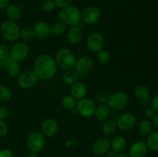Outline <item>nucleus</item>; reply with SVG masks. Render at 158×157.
Wrapping results in <instances>:
<instances>
[{
    "mask_svg": "<svg viewBox=\"0 0 158 157\" xmlns=\"http://www.w3.org/2000/svg\"><path fill=\"white\" fill-rule=\"evenodd\" d=\"M58 70L56 60L49 54H42L34 62V72L39 79L49 80L53 78Z\"/></svg>",
    "mask_w": 158,
    "mask_h": 157,
    "instance_id": "1",
    "label": "nucleus"
},
{
    "mask_svg": "<svg viewBox=\"0 0 158 157\" xmlns=\"http://www.w3.org/2000/svg\"><path fill=\"white\" fill-rule=\"evenodd\" d=\"M58 18L66 26H77L81 21V12L77 6H69L60 9L58 12Z\"/></svg>",
    "mask_w": 158,
    "mask_h": 157,
    "instance_id": "2",
    "label": "nucleus"
},
{
    "mask_svg": "<svg viewBox=\"0 0 158 157\" xmlns=\"http://www.w3.org/2000/svg\"><path fill=\"white\" fill-rule=\"evenodd\" d=\"M55 60L57 66L66 71L73 69L77 58L74 52L71 49L62 48L56 54Z\"/></svg>",
    "mask_w": 158,
    "mask_h": 157,
    "instance_id": "3",
    "label": "nucleus"
},
{
    "mask_svg": "<svg viewBox=\"0 0 158 157\" xmlns=\"http://www.w3.org/2000/svg\"><path fill=\"white\" fill-rule=\"evenodd\" d=\"M0 32L3 38L8 42H15L19 38V26L12 20H5L0 26Z\"/></svg>",
    "mask_w": 158,
    "mask_h": 157,
    "instance_id": "4",
    "label": "nucleus"
},
{
    "mask_svg": "<svg viewBox=\"0 0 158 157\" xmlns=\"http://www.w3.org/2000/svg\"><path fill=\"white\" fill-rule=\"evenodd\" d=\"M129 103V96L123 91H117L109 95L108 101L106 103L111 110L120 112L123 110Z\"/></svg>",
    "mask_w": 158,
    "mask_h": 157,
    "instance_id": "5",
    "label": "nucleus"
},
{
    "mask_svg": "<svg viewBox=\"0 0 158 157\" xmlns=\"http://www.w3.org/2000/svg\"><path fill=\"white\" fill-rule=\"evenodd\" d=\"M46 137L40 132H32L26 139V146L31 152L38 153L42 151L46 144Z\"/></svg>",
    "mask_w": 158,
    "mask_h": 157,
    "instance_id": "6",
    "label": "nucleus"
},
{
    "mask_svg": "<svg viewBox=\"0 0 158 157\" xmlns=\"http://www.w3.org/2000/svg\"><path fill=\"white\" fill-rule=\"evenodd\" d=\"M97 104L91 99L84 97L82 99L77 101L76 109L80 115L84 118H90L94 116Z\"/></svg>",
    "mask_w": 158,
    "mask_h": 157,
    "instance_id": "7",
    "label": "nucleus"
},
{
    "mask_svg": "<svg viewBox=\"0 0 158 157\" xmlns=\"http://www.w3.org/2000/svg\"><path fill=\"white\" fill-rule=\"evenodd\" d=\"M39 78L33 70H26L21 72L17 77V84L21 89H31L38 83Z\"/></svg>",
    "mask_w": 158,
    "mask_h": 157,
    "instance_id": "8",
    "label": "nucleus"
},
{
    "mask_svg": "<svg viewBox=\"0 0 158 157\" xmlns=\"http://www.w3.org/2000/svg\"><path fill=\"white\" fill-rule=\"evenodd\" d=\"M29 54V47L26 43L23 42H15L10 48V58L17 62H23Z\"/></svg>",
    "mask_w": 158,
    "mask_h": 157,
    "instance_id": "9",
    "label": "nucleus"
},
{
    "mask_svg": "<svg viewBox=\"0 0 158 157\" xmlns=\"http://www.w3.org/2000/svg\"><path fill=\"white\" fill-rule=\"evenodd\" d=\"M100 10L96 6H87L81 11V21L89 26L97 23L100 20Z\"/></svg>",
    "mask_w": 158,
    "mask_h": 157,
    "instance_id": "10",
    "label": "nucleus"
},
{
    "mask_svg": "<svg viewBox=\"0 0 158 157\" xmlns=\"http://www.w3.org/2000/svg\"><path fill=\"white\" fill-rule=\"evenodd\" d=\"M86 46L91 52H99L103 49L105 46V38L100 32H94L89 34L86 38Z\"/></svg>",
    "mask_w": 158,
    "mask_h": 157,
    "instance_id": "11",
    "label": "nucleus"
},
{
    "mask_svg": "<svg viewBox=\"0 0 158 157\" xmlns=\"http://www.w3.org/2000/svg\"><path fill=\"white\" fill-rule=\"evenodd\" d=\"M117 128L127 132V131H131L135 127L137 124V119L135 115L131 112H124L119 115L116 120Z\"/></svg>",
    "mask_w": 158,
    "mask_h": 157,
    "instance_id": "12",
    "label": "nucleus"
},
{
    "mask_svg": "<svg viewBox=\"0 0 158 157\" xmlns=\"http://www.w3.org/2000/svg\"><path fill=\"white\" fill-rule=\"evenodd\" d=\"M94 62L91 57L88 55H82L76 60L74 69L78 72L79 75H85L93 69Z\"/></svg>",
    "mask_w": 158,
    "mask_h": 157,
    "instance_id": "13",
    "label": "nucleus"
},
{
    "mask_svg": "<svg viewBox=\"0 0 158 157\" xmlns=\"http://www.w3.org/2000/svg\"><path fill=\"white\" fill-rule=\"evenodd\" d=\"M59 125L58 123L54 119H46L42 123L40 126V132L47 138H51L54 136L58 132Z\"/></svg>",
    "mask_w": 158,
    "mask_h": 157,
    "instance_id": "14",
    "label": "nucleus"
},
{
    "mask_svg": "<svg viewBox=\"0 0 158 157\" xmlns=\"http://www.w3.org/2000/svg\"><path fill=\"white\" fill-rule=\"evenodd\" d=\"M92 150L97 156H103L110 150V141L106 137L98 138L93 144Z\"/></svg>",
    "mask_w": 158,
    "mask_h": 157,
    "instance_id": "15",
    "label": "nucleus"
},
{
    "mask_svg": "<svg viewBox=\"0 0 158 157\" xmlns=\"http://www.w3.org/2000/svg\"><path fill=\"white\" fill-rule=\"evenodd\" d=\"M148 147L143 141H137L133 143L129 149L131 157H145L148 154Z\"/></svg>",
    "mask_w": 158,
    "mask_h": 157,
    "instance_id": "16",
    "label": "nucleus"
},
{
    "mask_svg": "<svg viewBox=\"0 0 158 157\" xmlns=\"http://www.w3.org/2000/svg\"><path fill=\"white\" fill-rule=\"evenodd\" d=\"M86 93H87V88L83 82H77L74 84L71 85L69 88V95L77 101L86 97Z\"/></svg>",
    "mask_w": 158,
    "mask_h": 157,
    "instance_id": "17",
    "label": "nucleus"
},
{
    "mask_svg": "<svg viewBox=\"0 0 158 157\" xmlns=\"http://www.w3.org/2000/svg\"><path fill=\"white\" fill-rule=\"evenodd\" d=\"M134 95L137 99L140 101V105L143 107H148L151 97L150 90L143 85H139L134 89Z\"/></svg>",
    "mask_w": 158,
    "mask_h": 157,
    "instance_id": "18",
    "label": "nucleus"
},
{
    "mask_svg": "<svg viewBox=\"0 0 158 157\" xmlns=\"http://www.w3.org/2000/svg\"><path fill=\"white\" fill-rule=\"evenodd\" d=\"M66 38L71 45H78L83 39V31L77 26H70L66 32Z\"/></svg>",
    "mask_w": 158,
    "mask_h": 157,
    "instance_id": "19",
    "label": "nucleus"
},
{
    "mask_svg": "<svg viewBox=\"0 0 158 157\" xmlns=\"http://www.w3.org/2000/svg\"><path fill=\"white\" fill-rule=\"evenodd\" d=\"M127 147V139L122 135H117L113 138L110 142V148L112 150L115 151L117 153H122L125 152Z\"/></svg>",
    "mask_w": 158,
    "mask_h": 157,
    "instance_id": "20",
    "label": "nucleus"
},
{
    "mask_svg": "<svg viewBox=\"0 0 158 157\" xmlns=\"http://www.w3.org/2000/svg\"><path fill=\"white\" fill-rule=\"evenodd\" d=\"M5 63V69L7 71L8 75L12 78H17L21 73V66H20L19 62L13 61L9 58L4 61Z\"/></svg>",
    "mask_w": 158,
    "mask_h": 157,
    "instance_id": "21",
    "label": "nucleus"
},
{
    "mask_svg": "<svg viewBox=\"0 0 158 157\" xmlns=\"http://www.w3.org/2000/svg\"><path fill=\"white\" fill-rule=\"evenodd\" d=\"M33 31L35 37L38 38H45L49 35V25L44 21H39L34 25Z\"/></svg>",
    "mask_w": 158,
    "mask_h": 157,
    "instance_id": "22",
    "label": "nucleus"
},
{
    "mask_svg": "<svg viewBox=\"0 0 158 157\" xmlns=\"http://www.w3.org/2000/svg\"><path fill=\"white\" fill-rule=\"evenodd\" d=\"M110 111L111 109H110L107 104H99L96 107L94 116L98 122H105L109 119L110 115Z\"/></svg>",
    "mask_w": 158,
    "mask_h": 157,
    "instance_id": "23",
    "label": "nucleus"
},
{
    "mask_svg": "<svg viewBox=\"0 0 158 157\" xmlns=\"http://www.w3.org/2000/svg\"><path fill=\"white\" fill-rule=\"evenodd\" d=\"M117 129V125L115 120L108 119L103 123L102 126V132L105 136H112L116 133Z\"/></svg>",
    "mask_w": 158,
    "mask_h": 157,
    "instance_id": "24",
    "label": "nucleus"
},
{
    "mask_svg": "<svg viewBox=\"0 0 158 157\" xmlns=\"http://www.w3.org/2000/svg\"><path fill=\"white\" fill-rule=\"evenodd\" d=\"M79 78H80V75L74 69L66 70L63 75V83L66 85H69V86H71V85L78 82Z\"/></svg>",
    "mask_w": 158,
    "mask_h": 157,
    "instance_id": "25",
    "label": "nucleus"
},
{
    "mask_svg": "<svg viewBox=\"0 0 158 157\" xmlns=\"http://www.w3.org/2000/svg\"><path fill=\"white\" fill-rule=\"evenodd\" d=\"M6 13L9 20L17 21L22 16V11L19 6L15 5H9L6 8Z\"/></svg>",
    "mask_w": 158,
    "mask_h": 157,
    "instance_id": "26",
    "label": "nucleus"
},
{
    "mask_svg": "<svg viewBox=\"0 0 158 157\" xmlns=\"http://www.w3.org/2000/svg\"><path fill=\"white\" fill-rule=\"evenodd\" d=\"M138 131L141 135L148 137L153 132V126L151 122L148 119L140 120L138 124Z\"/></svg>",
    "mask_w": 158,
    "mask_h": 157,
    "instance_id": "27",
    "label": "nucleus"
},
{
    "mask_svg": "<svg viewBox=\"0 0 158 157\" xmlns=\"http://www.w3.org/2000/svg\"><path fill=\"white\" fill-rule=\"evenodd\" d=\"M66 25L61 21H57L52 23L51 26H49V34L56 36H59L63 34H64L66 31Z\"/></svg>",
    "mask_w": 158,
    "mask_h": 157,
    "instance_id": "28",
    "label": "nucleus"
},
{
    "mask_svg": "<svg viewBox=\"0 0 158 157\" xmlns=\"http://www.w3.org/2000/svg\"><path fill=\"white\" fill-rule=\"evenodd\" d=\"M146 143L148 149L158 152V130L152 132L147 137Z\"/></svg>",
    "mask_w": 158,
    "mask_h": 157,
    "instance_id": "29",
    "label": "nucleus"
},
{
    "mask_svg": "<svg viewBox=\"0 0 158 157\" xmlns=\"http://www.w3.org/2000/svg\"><path fill=\"white\" fill-rule=\"evenodd\" d=\"M61 105L63 108H64L66 110L72 111L77 107V100L70 95H64L61 99Z\"/></svg>",
    "mask_w": 158,
    "mask_h": 157,
    "instance_id": "30",
    "label": "nucleus"
},
{
    "mask_svg": "<svg viewBox=\"0 0 158 157\" xmlns=\"http://www.w3.org/2000/svg\"><path fill=\"white\" fill-rule=\"evenodd\" d=\"M110 54L106 49H103L97 52V59L101 65H106L110 61Z\"/></svg>",
    "mask_w": 158,
    "mask_h": 157,
    "instance_id": "31",
    "label": "nucleus"
},
{
    "mask_svg": "<svg viewBox=\"0 0 158 157\" xmlns=\"http://www.w3.org/2000/svg\"><path fill=\"white\" fill-rule=\"evenodd\" d=\"M35 37V33L32 28L30 27H24L23 29H20L19 38L24 41H30Z\"/></svg>",
    "mask_w": 158,
    "mask_h": 157,
    "instance_id": "32",
    "label": "nucleus"
},
{
    "mask_svg": "<svg viewBox=\"0 0 158 157\" xmlns=\"http://www.w3.org/2000/svg\"><path fill=\"white\" fill-rule=\"evenodd\" d=\"M12 98V92L7 86L0 85V102L5 103L8 102Z\"/></svg>",
    "mask_w": 158,
    "mask_h": 157,
    "instance_id": "33",
    "label": "nucleus"
},
{
    "mask_svg": "<svg viewBox=\"0 0 158 157\" xmlns=\"http://www.w3.org/2000/svg\"><path fill=\"white\" fill-rule=\"evenodd\" d=\"M10 58V48L7 45L1 43L0 44V61H6Z\"/></svg>",
    "mask_w": 158,
    "mask_h": 157,
    "instance_id": "34",
    "label": "nucleus"
},
{
    "mask_svg": "<svg viewBox=\"0 0 158 157\" xmlns=\"http://www.w3.org/2000/svg\"><path fill=\"white\" fill-rule=\"evenodd\" d=\"M56 7V6L53 0H44L42 3V9L46 12H52Z\"/></svg>",
    "mask_w": 158,
    "mask_h": 157,
    "instance_id": "35",
    "label": "nucleus"
},
{
    "mask_svg": "<svg viewBox=\"0 0 158 157\" xmlns=\"http://www.w3.org/2000/svg\"><path fill=\"white\" fill-rule=\"evenodd\" d=\"M109 95L104 92H100L96 95V100L99 104H106L108 101Z\"/></svg>",
    "mask_w": 158,
    "mask_h": 157,
    "instance_id": "36",
    "label": "nucleus"
},
{
    "mask_svg": "<svg viewBox=\"0 0 158 157\" xmlns=\"http://www.w3.org/2000/svg\"><path fill=\"white\" fill-rule=\"evenodd\" d=\"M8 126L4 120L0 119V138L6 136L8 134Z\"/></svg>",
    "mask_w": 158,
    "mask_h": 157,
    "instance_id": "37",
    "label": "nucleus"
},
{
    "mask_svg": "<svg viewBox=\"0 0 158 157\" xmlns=\"http://www.w3.org/2000/svg\"><path fill=\"white\" fill-rule=\"evenodd\" d=\"M53 1L54 2H55L56 7L63 9V8L67 7V6H70L73 0H53Z\"/></svg>",
    "mask_w": 158,
    "mask_h": 157,
    "instance_id": "38",
    "label": "nucleus"
},
{
    "mask_svg": "<svg viewBox=\"0 0 158 157\" xmlns=\"http://www.w3.org/2000/svg\"><path fill=\"white\" fill-rule=\"evenodd\" d=\"M10 114L9 109L6 106H0V119L5 120Z\"/></svg>",
    "mask_w": 158,
    "mask_h": 157,
    "instance_id": "39",
    "label": "nucleus"
},
{
    "mask_svg": "<svg viewBox=\"0 0 158 157\" xmlns=\"http://www.w3.org/2000/svg\"><path fill=\"white\" fill-rule=\"evenodd\" d=\"M0 157H14L13 152L9 149H0Z\"/></svg>",
    "mask_w": 158,
    "mask_h": 157,
    "instance_id": "40",
    "label": "nucleus"
},
{
    "mask_svg": "<svg viewBox=\"0 0 158 157\" xmlns=\"http://www.w3.org/2000/svg\"><path fill=\"white\" fill-rule=\"evenodd\" d=\"M151 107L155 111L156 113H158V94L153 97L151 102Z\"/></svg>",
    "mask_w": 158,
    "mask_h": 157,
    "instance_id": "41",
    "label": "nucleus"
},
{
    "mask_svg": "<svg viewBox=\"0 0 158 157\" xmlns=\"http://www.w3.org/2000/svg\"><path fill=\"white\" fill-rule=\"evenodd\" d=\"M155 114V111H154L151 107L147 108L146 110H145V115H146L147 118L148 119H152Z\"/></svg>",
    "mask_w": 158,
    "mask_h": 157,
    "instance_id": "42",
    "label": "nucleus"
},
{
    "mask_svg": "<svg viewBox=\"0 0 158 157\" xmlns=\"http://www.w3.org/2000/svg\"><path fill=\"white\" fill-rule=\"evenodd\" d=\"M151 123H152L153 128H155L157 130H158V113H156L151 119Z\"/></svg>",
    "mask_w": 158,
    "mask_h": 157,
    "instance_id": "43",
    "label": "nucleus"
},
{
    "mask_svg": "<svg viewBox=\"0 0 158 157\" xmlns=\"http://www.w3.org/2000/svg\"><path fill=\"white\" fill-rule=\"evenodd\" d=\"M105 155H106V157H118L119 153H117L114 150H110Z\"/></svg>",
    "mask_w": 158,
    "mask_h": 157,
    "instance_id": "44",
    "label": "nucleus"
},
{
    "mask_svg": "<svg viewBox=\"0 0 158 157\" xmlns=\"http://www.w3.org/2000/svg\"><path fill=\"white\" fill-rule=\"evenodd\" d=\"M9 0H0V9L6 8L9 5Z\"/></svg>",
    "mask_w": 158,
    "mask_h": 157,
    "instance_id": "45",
    "label": "nucleus"
},
{
    "mask_svg": "<svg viewBox=\"0 0 158 157\" xmlns=\"http://www.w3.org/2000/svg\"><path fill=\"white\" fill-rule=\"evenodd\" d=\"M118 157H131V155H129V153H127V152H123L122 153H119Z\"/></svg>",
    "mask_w": 158,
    "mask_h": 157,
    "instance_id": "46",
    "label": "nucleus"
},
{
    "mask_svg": "<svg viewBox=\"0 0 158 157\" xmlns=\"http://www.w3.org/2000/svg\"><path fill=\"white\" fill-rule=\"evenodd\" d=\"M26 157H40L39 156L38 153H35V152H31Z\"/></svg>",
    "mask_w": 158,
    "mask_h": 157,
    "instance_id": "47",
    "label": "nucleus"
},
{
    "mask_svg": "<svg viewBox=\"0 0 158 157\" xmlns=\"http://www.w3.org/2000/svg\"><path fill=\"white\" fill-rule=\"evenodd\" d=\"M0 69H5L4 61H0Z\"/></svg>",
    "mask_w": 158,
    "mask_h": 157,
    "instance_id": "48",
    "label": "nucleus"
},
{
    "mask_svg": "<svg viewBox=\"0 0 158 157\" xmlns=\"http://www.w3.org/2000/svg\"><path fill=\"white\" fill-rule=\"evenodd\" d=\"M157 54H158V47H157Z\"/></svg>",
    "mask_w": 158,
    "mask_h": 157,
    "instance_id": "49",
    "label": "nucleus"
}]
</instances>
